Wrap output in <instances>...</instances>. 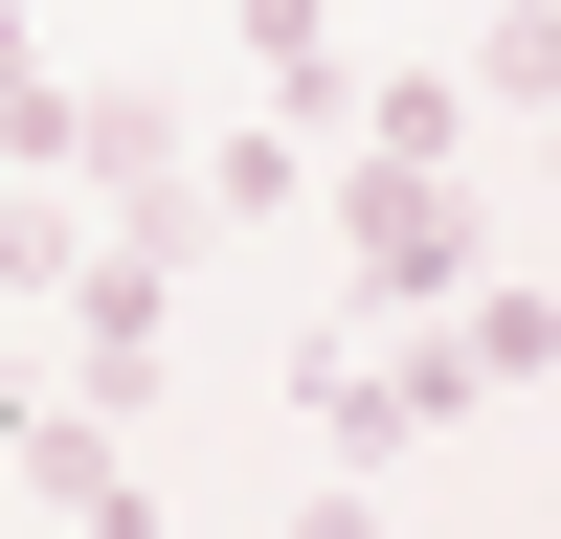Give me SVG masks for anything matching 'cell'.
Returning <instances> with one entry per match:
<instances>
[{
    "instance_id": "obj_1",
    "label": "cell",
    "mask_w": 561,
    "mask_h": 539,
    "mask_svg": "<svg viewBox=\"0 0 561 539\" xmlns=\"http://www.w3.org/2000/svg\"><path fill=\"white\" fill-rule=\"evenodd\" d=\"M472 248H494L472 158H337V314H427Z\"/></svg>"
},
{
    "instance_id": "obj_2",
    "label": "cell",
    "mask_w": 561,
    "mask_h": 539,
    "mask_svg": "<svg viewBox=\"0 0 561 539\" xmlns=\"http://www.w3.org/2000/svg\"><path fill=\"white\" fill-rule=\"evenodd\" d=\"M158 359H180V225H90V248H68V404L135 427Z\"/></svg>"
},
{
    "instance_id": "obj_3",
    "label": "cell",
    "mask_w": 561,
    "mask_h": 539,
    "mask_svg": "<svg viewBox=\"0 0 561 539\" xmlns=\"http://www.w3.org/2000/svg\"><path fill=\"white\" fill-rule=\"evenodd\" d=\"M45 180H68L90 225H203V203H180V90H90L68 68V158H45Z\"/></svg>"
},
{
    "instance_id": "obj_4",
    "label": "cell",
    "mask_w": 561,
    "mask_h": 539,
    "mask_svg": "<svg viewBox=\"0 0 561 539\" xmlns=\"http://www.w3.org/2000/svg\"><path fill=\"white\" fill-rule=\"evenodd\" d=\"M427 314H449V359H472V382H494V404H539V359H561V293H539V270H517V248H472V270H449V293H427Z\"/></svg>"
},
{
    "instance_id": "obj_5",
    "label": "cell",
    "mask_w": 561,
    "mask_h": 539,
    "mask_svg": "<svg viewBox=\"0 0 561 539\" xmlns=\"http://www.w3.org/2000/svg\"><path fill=\"white\" fill-rule=\"evenodd\" d=\"M293 427H314V472H337V494H382L404 449H427V427H404V382H382V359H337V337L293 359Z\"/></svg>"
},
{
    "instance_id": "obj_6",
    "label": "cell",
    "mask_w": 561,
    "mask_h": 539,
    "mask_svg": "<svg viewBox=\"0 0 561 539\" xmlns=\"http://www.w3.org/2000/svg\"><path fill=\"white\" fill-rule=\"evenodd\" d=\"M0 472H23L45 517H158V494H135V449L90 427V404H0Z\"/></svg>"
},
{
    "instance_id": "obj_7",
    "label": "cell",
    "mask_w": 561,
    "mask_h": 539,
    "mask_svg": "<svg viewBox=\"0 0 561 539\" xmlns=\"http://www.w3.org/2000/svg\"><path fill=\"white\" fill-rule=\"evenodd\" d=\"M225 45H248V113H293V135H337V0H225Z\"/></svg>"
},
{
    "instance_id": "obj_8",
    "label": "cell",
    "mask_w": 561,
    "mask_h": 539,
    "mask_svg": "<svg viewBox=\"0 0 561 539\" xmlns=\"http://www.w3.org/2000/svg\"><path fill=\"white\" fill-rule=\"evenodd\" d=\"M180 203H203V225H293V203H314V135H293V113H225V135H180Z\"/></svg>"
},
{
    "instance_id": "obj_9",
    "label": "cell",
    "mask_w": 561,
    "mask_h": 539,
    "mask_svg": "<svg viewBox=\"0 0 561 539\" xmlns=\"http://www.w3.org/2000/svg\"><path fill=\"white\" fill-rule=\"evenodd\" d=\"M45 158H68V45L0 23V180H45Z\"/></svg>"
},
{
    "instance_id": "obj_10",
    "label": "cell",
    "mask_w": 561,
    "mask_h": 539,
    "mask_svg": "<svg viewBox=\"0 0 561 539\" xmlns=\"http://www.w3.org/2000/svg\"><path fill=\"white\" fill-rule=\"evenodd\" d=\"M359 158H472V90H449V68H382V90H359Z\"/></svg>"
},
{
    "instance_id": "obj_11",
    "label": "cell",
    "mask_w": 561,
    "mask_h": 539,
    "mask_svg": "<svg viewBox=\"0 0 561 539\" xmlns=\"http://www.w3.org/2000/svg\"><path fill=\"white\" fill-rule=\"evenodd\" d=\"M68 248H90L68 180H0V293H68Z\"/></svg>"
}]
</instances>
